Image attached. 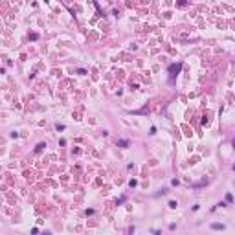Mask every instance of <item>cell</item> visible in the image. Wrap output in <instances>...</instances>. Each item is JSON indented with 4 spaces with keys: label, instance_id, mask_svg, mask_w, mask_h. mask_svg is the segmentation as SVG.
Here are the masks:
<instances>
[{
    "label": "cell",
    "instance_id": "obj_1",
    "mask_svg": "<svg viewBox=\"0 0 235 235\" xmlns=\"http://www.w3.org/2000/svg\"><path fill=\"white\" fill-rule=\"evenodd\" d=\"M180 68H182V64H180V62H178V64H171V66H169V72H171V81H173V77L178 74V72H180Z\"/></svg>",
    "mask_w": 235,
    "mask_h": 235
},
{
    "label": "cell",
    "instance_id": "obj_2",
    "mask_svg": "<svg viewBox=\"0 0 235 235\" xmlns=\"http://www.w3.org/2000/svg\"><path fill=\"white\" fill-rule=\"evenodd\" d=\"M211 230H224V224H217V222H213V224H211Z\"/></svg>",
    "mask_w": 235,
    "mask_h": 235
},
{
    "label": "cell",
    "instance_id": "obj_3",
    "mask_svg": "<svg viewBox=\"0 0 235 235\" xmlns=\"http://www.w3.org/2000/svg\"><path fill=\"white\" fill-rule=\"evenodd\" d=\"M127 145H129L127 140H118V147H127Z\"/></svg>",
    "mask_w": 235,
    "mask_h": 235
},
{
    "label": "cell",
    "instance_id": "obj_4",
    "mask_svg": "<svg viewBox=\"0 0 235 235\" xmlns=\"http://www.w3.org/2000/svg\"><path fill=\"white\" fill-rule=\"evenodd\" d=\"M226 202H233V195H231V193L226 195Z\"/></svg>",
    "mask_w": 235,
    "mask_h": 235
},
{
    "label": "cell",
    "instance_id": "obj_5",
    "mask_svg": "<svg viewBox=\"0 0 235 235\" xmlns=\"http://www.w3.org/2000/svg\"><path fill=\"white\" fill-rule=\"evenodd\" d=\"M42 147H46V145H44V143H39L37 147H35V153H39V151H42Z\"/></svg>",
    "mask_w": 235,
    "mask_h": 235
},
{
    "label": "cell",
    "instance_id": "obj_6",
    "mask_svg": "<svg viewBox=\"0 0 235 235\" xmlns=\"http://www.w3.org/2000/svg\"><path fill=\"white\" fill-rule=\"evenodd\" d=\"M29 39H31V41H37L39 35H37V33H31V35H29Z\"/></svg>",
    "mask_w": 235,
    "mask_h": 235
},
{
    "label": "cell",
    "instance_id": "obj_7",
    "mask_svg": "<svg viewBox=\"0 0 235 235\" xmlns=\"http://www.w3.org/2000/svg\"><path fill=\"white\" fill-rule=\"evenodd\" d=\"M153 233H154V235H162V231H158V230H154V231H153Z\"/></svg>",
    "mask_w": 235,
    "mask_h": 235
},
{
    "label": "cell",
    "instance_id": "obj_8",
    "mask_svg": "<svg viewBox=\"0 0 235 235\" xmlns=\"http://www.w3.org/2000/svg\"><path fill=\"white\" fill-rule=\"evenodd\" d=\"M42 235H50V233H48V231H46V233H42Z\"/></svg>",
    "mask_w": 235,
    "mask_h": 235
},
{
    "label": "cell",
    "instance_id": "obj_9",
    "mask_svg": "<svg viewBox=\"0 0 235 235\" xmlns=\"http://www.w3.org/2000/svg\"><path fill=\"white\" fill-rule=\"evenodd\" d=\"M233 145H235V140H233Z\"/></svg>",
    "mask_w": 235,
    "mask_h": 235
}]
</instances>
